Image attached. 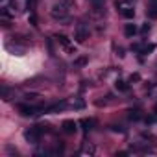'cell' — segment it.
I'll return each instance as SVG.
<instances>
[{"mask_svg":"<svg viewBox=\"0 0 157 157\" xmlns=\"http://www.w3.org/2000/svg\"><path fill=\"white\" fill-rule=\"evenodd\" d=\"M150 17H157V0H151V6H150Z\"/></svg>","mask_w":157,"mask_h":157,"instance_id":"6da1fadb","label":"cell"},{"mask_svg":"<svg viewBox=\"0 0 157 157\" xmlns=\"http://www.w3.org/2000/svg\"><path fill=\"white\" fill-rule=\"evenodd\" d=\"M126 33H128V35L135 33V26H128V28H126Z\"/></svg>","mask_w":157,"mask_h":157,"instance_id":"7a4b0ae2","label":"cell"}]
</instances>
